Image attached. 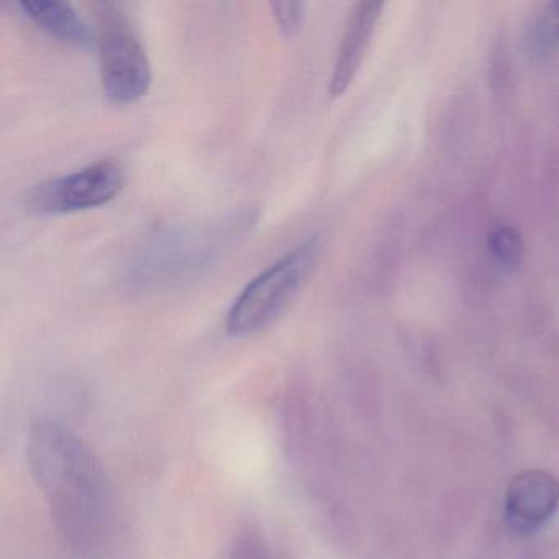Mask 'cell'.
Wrapping results in <instances>:
<instances>
[{
	"instance_id": "cell-1",
	"label": "cell",
	"mask_w": 559,
	"mask_h": 559,
	"mask_svg": "<svg viewBox=\"0 0 559 559\" xmlns=\"http://www.w3.org/2000/svg\"><path fill=\"white\" fill-rule=\"evenodd\" d=\"M27 461L51 520L73 555L93 558L114 535V490L93 451L53 420L32 425Z\"/></svg>"
},
{
	"instance_id": "cell-2",
	"label": "cell",
	"mask_w": 559,
	"mask_h": 559,
	"mask_svg": "<svg viewBox=\"0 0 559 559\" xmlns=\"http://www.w3.org/2000/svg\"><path fill=\"white\" fill-rule=\"evenodd\" d=\"M248 217L185 224L156 235L129 271L135 286H168L209 270L247 228Z\"/></svg>"
},
{
	"instance_id": "cell-3",
	"label": "cell",
	"mask_w": 559,
	"mask_h": 559,
	"mask_svg": "<svg viewBox=\"0 0 559 559\" xmlns=\"http://www.w3.org/2000/svg\"><path fill=\"white\" fill-rule=\"evenodd\" d=\"M320 253L322 240L313 235L257 274L228 309L225 317L228 335L247 338L273 325L306 286Z\"/></svg>"
},
{
	"instance_id": "cell-4",
	"label": "cell",
	"mask_w": 559,
	"mask_h": 559,
	"mask_svg": "<svg viewBox=\"0 0 559 559\" xmlns=\"http://www.w3.org/2000/svg\"><path fill=\"white\" fill-rule=\"evenodd\" d=\"M93 12L104 94L119 106L136 103L152 87L148 53L122 5L96 2Z\"/></svg>"
},
{
	"instance_id": "cell-5",
	"label": "cell",
	"mask_w": 559,
	"mask_h": 559,
	"mask_svg": "<svg viewBox=\"0 0 559 559\" xmlns=\"http://www.w3.org/2000/svg\"><path fill=\"white\" fill-rule=\"evenodd\" d=\"M126 186V169L99 159L60 178L37 182L24 194V207L37 215H68L103 207Z\"/></svg>"
},
{
	"instance_id": "cell-6",
	"label": "cell",
	"mask_w": 559,
	"mask_h": 559,
	"mask_svg": "<svg viewBox=\"0 0 559 559\" xmlns=\"http://www.w3.org/2000/svg\"><path fill=\"white\" fill-rule=\"evenodd\" d=\"M382 9V2H358L349 11L330 74L329 94L332 99L343 96L352 86L371 44Z\"/></svg>"
},
{
	"instance_id": "cell-7",
	"label": "cell",
	"mask_w": 559,
	"mask_h": 559,
	"mask_svg": "<svg viewBox=\"0 0 559 559\" xmlns=\"http://www.w3.org/2000/svg\"><path fill=\"white\" fill-rule=\"evenodd\" d=\"M559 484L542 471L520 474L507 490L506 519L519 533L535 532L558 509Z\"/></svg>"
},
{
	"instance_id": "cell-8",
	"label": "cell",
	"mask_w": 559,
	"mask_h": 559,
	"mask_svg": "<svg viewBox=\"0 0 559 559\" xmlns=\"http://www.w3.org/2000/svg\"><path fill=\"white\" fill-rule=\"evenodd\" d=\"M17 9L32 24L63 44L78 48H91L96 45V31L70 2L34 0L19 2Z\"/></svg>"
},
{
	"instance_id": "cell-9",
	"label": "cell",
	"mask_w": 559,
	"mask_h": 559,
	"mask_svg": "<svg viewBox=\"0 0 559 559\" xmlns=\"http://www.w3.org/2000/svg\"><path fill=\"white\" fill-rule=\"evenodd\" d=\"M526 45L532 57L545 60L559 48V0L539 9L528 28Z\"/></svg>"
},
{
	"instance_id": "cell-10",
	"label": "cell",
	"mask_w": 559,
	"mask_h": 559,
	"mask_svg": "<svg viewBox=\"0 0 559 559\" xmlns=\"http://www.w3.org/2000/svg\"><path fill=\"white\" fill-rule=\"evenodd\" d=\"M487 247H489L493 260L506 270H516L522 264L525 245H523L522 235L516 228L510 227V225H500V227L493 228L489 234Z\"/></svg>"
},
{
	"instance_id": "cell-11",
	"label": "cell",
	"mask_w": 559,
	"mask_h": 559,
	"mask_svg": "<svg viewBox=\"0 0 559 559\" xmlns=\"http://www.w3.org/2000/svg\"><path fill=\"white\" fill-rule=\"evenodd\" d=\"M270 9L277 28L287 38L296 37L299 34L304 25V17H306L304 2H271Z\"/></svg>"
},
{
	"instance_id": "cell-12",
	"label": "cell",
	"mask_w": 559,
	"mask_h": 559,
	"mask_svg": "<svg viewBox=\"0 0 559 559\" xmlns=\"http://www.w3.org/2000/svg\"><path fill=\"white\" fill-rule=\"evenodd\" d=\"M228 559H273V556L260 533L243 530L235 536Z\"/></svg>"
}]
</instances>
